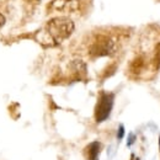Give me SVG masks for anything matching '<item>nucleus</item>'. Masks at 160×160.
Here are the masks:
<instances>
[{
    "mask_svg": "<svg viewBox=\"0 0 160 160\" xmlns=\"http://www.w3.org/2000/svg\"><path fill=\"white\" fill-rule=\"evenodd\" d=\"M75 25L68 16H57L48 21L44 27L35 35L36 41L43 47H54L69 38L74 32Z\"/></svg>",
    "mask_w": 160,
    "mask_h": 160,
    "instance_id": "f257e3e1",
    "label": "nucleus"
},
{
    "mask_svg": "<svg viewBox=\"0 0 160 160\" xmlns=\"http://www.w3.org/2000/svg\"><path fill=\"white\" fill-rule=\"evenodd\" d=\"M117 51V41L108 35H98L90 44L89 53L92 57H107Z\"/></svg>",
    "mask_w": 160,
    "mask_h": 160,
    "instance_id": "f03ea898",
    "label": "nucleus"
},
{
    "mask_svg": "<svg viewBox=\"0 0 160 160\" xmlns=\"http://www.w3.org/2000/svg\"><path fill=\"white\" fill-rule=\"evenodd\" d=\"M113 100H115V95L111 92H106L102 91L99 96V100L95 107V120L96 122H103L105 120L108 118L112 107H113Z\"/></svg>",
    "mask_w": 160,
    "mask_h": 160,
    "instance_id": "7ed1b4c3",
    "label": "nucleus"
},
{
    "mask_svg": "<svg viewBox=\"0 0 160 160\" xmlns=\"http://www.w3.org/2000/svg\"><path fill=\"white\" fill-rule=\"evenodd\" d=\"M80 6H81L80 0H53L51 1L48 10L62 14H72V12H77Z\"/></svg>",
    "mask_w": 160,
    "mask_h": 160,
    "instance_id": "20e7f679",
    "label": "nucleus"
},
{
    "mask_svg": "<svg viewBox=\"0 0 160 160\" xmlns=\"http://www.w3.org/2000/svg\"><path fill=\"white\" fill-rule=\"evenodd\" d=\"M101 149H102V145H101L100 142H92L91 144H89L85 148L84 154H85L88 160H99Z\"/></svg>",
    "mask_w": 160,
    "mask_h": 160,
    "instance_id": "39448f33",
    "label": "nucleus"
},
{
    "mask_svg": "<svg viewBox=\"0 0 160 160\" xmlns=\"http://www.w3.org/2000/svg\"><path fill=\"white\" fill-rule=\"evenodd\" d=\"M155 64L160 65V42L155 47Z\"/></svg>",
    "mask_w": 160,
    "mask_h": 160,
    "instance_id": "423d86ee",
    "label": "nucleus"
},
{
    "mask_svg": "<svg viewBox=\"0 0 160 160\" xmlns=\"http://www.w3.org/2000/svg\"><path fill=\"white\" fill-rule=\"evenodd\" d=\"M123 134H124V128H123V126H120V128H118V139H121L123 137Z\"/></svg>",
    "mask_w": 160,
    "mask_h": 160,
    "instance_id": "0eeeda50",
    "label": "nucleus"
},
{
    "mask_svg": "<svg viewBox=\"0 0 160 160\" xmlns=\"http://www.w3.org/2000/svg\"><path fill=\"white\" fill-rule=\"evenodd\" d=\"M4 23H5V18H4V16L0 14V27H1Z\"/></svg>",
    "mask_w": 160,
    "mask_h": 160,
    "instance_id": "6e6552de",
    "label": "nucleus"
},
{
    "mask_svg": "<svg viewBox=\"0 0 160 160\" xmlns=\"http://www.w3.org/2000/svg\"><path fill=\"white\" fill-rule=\"evenodd\" d=\"M133 140H134V136H133V134H131V137H129V140H128V145H131Z\"/></svg>",
    "mask_w": 160,
    "mask_h": 160,
    "instance_id": "1a4fd4ad",
    "label": "nucleus"
},
{
    "mask_svg": "<svg viewBox=\"0 0 160 160\" xmlns=\"http://www.w3.org/2000/svg\"><path fill=\"white\" fill-rule=\"evenodd\" d=\"M159 144H160V138H159Z\"/></svg>",
    "mask_w": 160,
    "mask_h": 160,
    "instance_id": "9d476101",
    "label": "nucleus"
}]
</instances>
